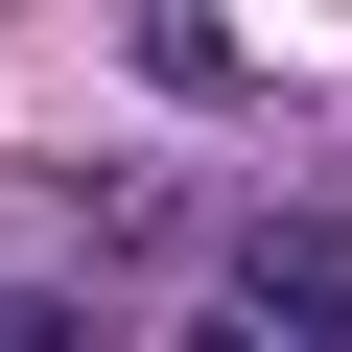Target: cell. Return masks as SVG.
Returning <instances> with one entry per match:
<instances>
[{
    "instance_id": "obj_2",
    "label": "cell",
    "mask_w": 352,
    "mask_h": 352,
    "mask_svg": "<svg viewBox=\"0 0 352 352\" xmlns=\"http://www.w3.org/2000/svg\"><path fill=\"white\" fill-rule=\"evenodd\" d=\"M0 352H94V305L71 282H0Z\"/></svg>"
},
{
    "instance_id": "obj_1",
    "label": "cell",
    "mask_w": 352,
    "mask_h": 352,
    "mask_svg": "<svg viewBox=\"0 0 352 352\" xmlns=\"http://www.w3.org/2000/svg\"><path fill=\"white\" fill-rule=\"evenodd\" d=\"M235 329L258 352H352V212H258L235 235Z\"/></svg>"
}]
</instances>
